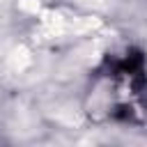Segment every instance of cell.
<instances>
[{
    "mask_svg": "<svg viewBox=\"0 0 147 147\" xmlns=\"http://www.w3.org/2000/svg\"><path fill=\"white\" fill-rule=\"evenodd\" d=\"M145 55L136 48L108 55L87 90V115L96 122H138L147 108Z\"/></svg>",
    "mask_w": 147,
    "mask_h": 147,
    "instance_id": "obj_1",
    "label": "cell"
}]
</instances>
